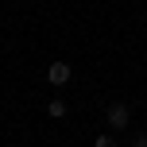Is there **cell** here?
I'll list each match as a JSON object with an SVG mask.
<instances>
[{
  "mask_svg": "<svg viewBox=\"0 0 147 147\" xmlns=\"http://www.w3.org/2000/svg\"><path fill=\"white\" fill-rule=\"evenodd\" d=\"M105 120H109V128H116V132H124V128L132 124V112H128V105H112V109L105 112Z\"/></svg>",
  "mask_w": 147,
  "mask_h": 147,
  "instance_id": "1",
  "label": "cell"
},
{
  "mask_svg": "<svg viewBox=\"0 0 147 147\" xmlns=\"http://www.w3.org/2000/svg\"><path fill=\"white\" fill-rule=\"evenodd\" d=\"M47 81L51 85H66L70 81V62H51L47 66Z\"/></svg>",
  "mask_w": 147,
  "mask_h": 147,
  "instance_id": "2",
  "label": "cell"
},
{
  "mask_svg": "<svg viewBox=\"0 0 147 147\" xmlns=\"http://www.w3.org/2000/svg\"><path fill=\"white\" fill-rule=\"evenodd\" d=\"M47 116L62 120V116H66V101H51V105H47Z\"/></svg>",
  "mask_w": 147,
  "mask_h": 147,
  "instance_id": "3",
  "label": "cell"
},
{
  "mask_svg": "<svg viewBox=\"0 0 147 147\" xmlns=\"http://www.w3.org/2000/svg\"><path fill=\"white\" fill-rule=\"evenodd\" d=\"M93 147H116V140H112V136H97V143Z\"/></svg>",
  "mask_w": 147,
  "mask_h": 147,
  "instance_id": "4",
  "label": "cell"
},
{
  "mask_svg": "<svg viewBox=\"0 0 147 147\" xmlns=\"http://www.w3.org/2000/svg\"><path fill=\"white\" fill-rule=\"evenodd\" d=\"M132 147H147V136H136V143Z\"/></svg>",
  "mask_w": 147,
  "mask_h": 147,
  "instance_id": "5",
  "label": "cell"
}]
</instances>
